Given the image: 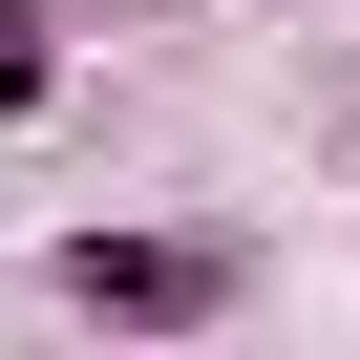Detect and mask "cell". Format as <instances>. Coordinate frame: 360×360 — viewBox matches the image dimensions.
Instances as JSON below:
<instances>
[{
  "label": "cell",
  "instance_id": "obj_1",
  "mask_svg": "<svg viewBox=\"0 0 360 360\" xmlns=\"http://www.w3.org/2000/svg\"><path fill=\"white\" fill-rule=\"evenodd\" d=\"M43 276H64V318H106V339H212V318L255 297L233 233H64Z\"/></svg>",
  "mask_w": 360,
  "mask_h": 360
},
{
  "label": "cell",
  "instance_id": "obj_2",
  "mask_svg": "<svg viewBox=\"0 0 360 360\" xmlns=\"http://www.w3.org/2000/svg\"><path fill=\"white\" fill-rule=\"evenodd\" d=\"M43 85H64V43H43V0H0V127H22Z\"/></svg>",
  "mask_w": 360,
  "mask_h": 360
}]
</instances>
